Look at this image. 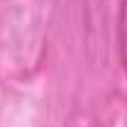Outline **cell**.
Masks as SVG:
<instances>
[{"mask_svg":"<svg viewBox=\"0 0 127 127\" xmlns=\"http://www.w3.org/2000/svg\"><path fill=\"white\" fill-rule=\"evenodd\" d=\"M117 56L127 76V0H120V12H117Z\"/></svg>","mask_w":127,"mask_h":127,"instance_id":"6da1fadb","label":"cell"}]
</instances>
